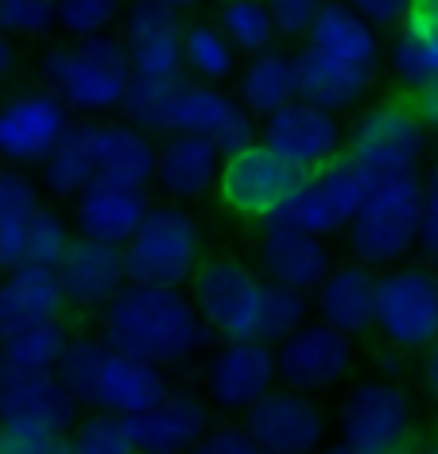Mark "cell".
<instances>
[{
    "label": "cell",
    "mask_w": 438,
    "mask_h": 454,
    "mask_svg": "<svg viewBox=\"0 0 438 454\" xmlns=\"http://www.w3.org/2000/svg\"><path fill=\"white\" fill-rule=\"evenodd\" d=\"M415 400L400 377L357 380L338 408V447L349 454H392L411 439Z\"/></svg>",
    "instance_id": "obj_7"
},
{
    "label": "cell",
    "mask_w": 438,
    "mask_h": 454,
    "mask_svg": "<svg viewBox=\"0 0 438 454\" xmlns=\"http://www.w3.org/2000/svg\"><path fill=\"white\" fill-rule=\"evenodd\" d=\"M183 67H186V74L198 82L225 86V82H233L237 70H241V51L217 27V20H194L183 32Z\"/></svg>",
    "instance_id": "obj_32"
},
{
    "label": "cell",
    "mask_w": 438,
    "mask_h": 454,
    "mask_svg": "<svg viewBox=\"0 0 438 454\" xmlns=\"http://www.w3.org/2000/svg\"><path fill=\"white\" fill-rule=\"evenodd\" d=\"M191 74H132L129 90L121 98L117 117L132 121L137 129L152 132V137H167L171 132V117H175V101H179V90Z\"/></svg>",
    "instance_id": "obj_33"
},
{
    "label": "cell",
    "mask_w": 438,
    "mask_h": 454,
    "mask_svg": "<svg viewBox=\"0 0 438 454\" xmlns=\"http://www.w3.org/2000/svg\"><path fill=\"white\" fill-rule=\"evenodd\" d=\"M82 416L74 392L55 373H16L0 369V423H24L55 435H70Z\"/></svg>",
    "instance_id": "obj_19"
},
{
    "label": "cell",
    "mask_w": 438,
    "mask_h": 454,
    "mask_svg": "<svg viewBox=\"0 0 438 454\" xmlns=\"http://www.w3.org/2000/svg\"><path fill=\"white\" fill-rule=\"evenodd\" d=\"M129 280L183 287L202 264V225L186 206H152L132 241L124 245Z\"/></svg>",
    "instance_id": "obj_8"
},
{
    "label": "cell",
    "mask_w": 438,
    "mask_h": 454,
    "mask_svg": "<svg viewBox=\"0 0 438 454\" xmlns=\"http://www.w3.org/2000/svg\"><path fill=\"white\" fill-rule=\"evenodd\" d=\"M431 179H438V152H434V160H431Z\"/></svg>",
    "instance_id": "obj_55"
},
{
    "label": "cell",
    "mask_w": 438,
    "mask_h": 454,
    "mask_svg": "<svg viewBox=\"0 0 438 454\" xmlns=\"http://www.w3.org/2000/svg\"><path fill=\"white\" fill-rule=\"evenodd\" d=\"M93 179H98V168H93L90 148L82 144V137L74 129H70L66 140L39 163V183H43V191L59 202H74Z\"/></svg>",
    "instance_id": "obj_35"
},
{
    "label": "cell",
    "mask_w": 438,
    "mask_h": 454,
    "mask_svg": "<svg viewBox=\"0 0 438 454\" xmlns=\"http://www.w3.org/2000/svg\"><path fill=\"white\" fill-rule=\"evenodd\" d=\"M338 264L326 237L318 233H302L279 222H264L256 241V268L264 280L272 284H287L299 292H310L326 280V272Z\"/></svg>",
    "instance_id": "obj_20"
},
{
    "label": "cell",
    "mask_w": 438,
    "mask_h": 454,
    "mask_svg": "<svg viewBox=\"0 0 438 454\" xmlns=\"http://www.w3.org/2000/svg\"><path fill=\"white\" fill-rule=\"evenodd\" d=\"M415 12L426 16V20H434V24H438V0H415Z\"/></svg>",
    "instance_id": "obj_53"
},
{
    "label": "cell",
    "mask_w": 438,
    "mask_h": 454,
    "mask_svg": "<svg viewBox=\"0 0 438 454\" xmlns=\"http://www.w3.org/2000/svg\"><path fill=\"white\" fill-rule=\"evenodd\" d=\"M0 369H4V365H0Z\"/></svg>",
    "instance_id": "obj_56"
},
{
    "label": "cell",
    "mask_w": 438,
    "mask_h": 454,
    "mask_svg": "<svg viewBox=\"0 0 438 454\" xmlns=\"http://www.w3.org/2000/svg\"><path fill=\"white\" fill-rule=\"evenodd\" d=\"M357 338H349L346 330H333L322 318H310L302 330L276 346L279 361V385H291L299 392H333L341 380H349L353 365H357Z\"/></svg>",
    "instance_id": "obj_13"
},
{
    "label": "cell",
    "mask_w": 438,
    "mask_h": 454,
    "mask_svg": "<svg viewBox=\"0 0 438 454\" xmlns=\"http://www.w3.org/2000/svg\"><path fill=\"white\" fill-rule=\"evenodd\" d=\"M70 241H74V222L62 218L55 206H39L24 225V261L59 268Z\"/></svg>",
    "instance_id": "obj_39"
},
{
    "label": "cell",
    "mask_w": 438,
    "mask_h": 454,
    "mask_svg": "<svg viewBox=\"0 0 438 454\" xmlns=\"http://www.w3.org/2000/svg\"><path fill=\"white\" fill-rule=\"evenodd\" d=\"M74 132L90 148L98 179L124 183V187H152L155 183V156L160 144L152 132L137 129L132 121H109V117H82L74 121Z\"/></svg>",
    "instance_id": "obj_18"
},
{
    "label": "cell",
    "mask_w": 438,
    "mask_h": 454,
    "mask_svg": "<svg viewBox=\"0 0 438 454\" xmlns=\"http://www.w3.org/2000/svg\"><path fill=\"white\" fill-rule=\"evenodd\" d=\"M260 140L276 148L302 175L318 171L322 163L346 152V129H341L338 113L310 106L302 98H291L268 117H260Z\"/></svg>",
    "instance_id": "obj_14"
},
{
    "label": "cell",
    "mask_w": 438,
    "mask_h": 454,
    "mask_svg": "<svg viewBox=\"0 0 438 454\" xmlns=\"http://www.w3.org/2000/svg\"><path fill=\"white\" fill-rule=\"evenodd\" d=\"M384 63L408 94H419L423 86L438 82V24L415 12L408 24L392 32Z\"/></svg>",
    "instance_id": "obj_30"
},
{
    "label": "cell",
    "mask_w": 438,
    "mask_h": 454,
    "mask_svg": "<svg viewBox=\"0 0 438 454\" xmlns=\"http://www.w3.org/2000/svg\"><path fill=\"white\" fill-rule=\"evenodd\" d=\"M59 377L62 385L74 392L82 411L137 416V411L160 404L171 392V377H167L163 365L113 346L106 334L70 338L66 354L59 361Z\"/></svg>",
    "instance_id": "obj_2"
},
{
    "label": "cell",
    "mask_w": 438,
    "mask_h": 454,
    "mask_svg": "<svg viewBox=\"0 0 438 454\" xmlns=\"http://www.w3.org/2000/svg\"><path fill=\"white\" fill-rule=\"evenodd\" d=\"M415 109H419V117L426 121V129L438 132V82H431V86H423L419 94H411Z\"/></svg>",
    "instance_id": "obj_51"
},
{
    "label": "cell",
    "mask_w": 438,
    "mask_h": 454,
    "mask_svg": "<svg viewBox=\"0 0 438 454\" xmlns=\"http://www.w3.org/2000/svg\"><path fill=\"white\" fill-rule=\"evenodd\" d=\"M217 27L233 39V47L241 55H260L268 47H279V27L276 16L264 0H217Z\"/></svg>",
    "instance_id": "obj_34"
},
{
    "label": "cell",
    "mask_w": 438,
    "mask_h": 454,
    "mask_svg": "<svg viewBox=\"0 0 438 454\" xmlns=\"http://www.w3.org/2000/svg\"><path fill=\"white\" fill-rule=\"evenodd\" d=\"M74 450L70 435H55L24 423H0V454H66Z\"/></svg>",
    "instance_id": "obj_44"
},
{
    "label": "cell",
    "mask_w": 438,
    "mask_h": 454,
    "mask_svg": "<svg viewBox=\"0 0 438 454\" xmlns=\"http://www.w3.org/2000/svg\"><path fill=\"white\" fill-rule=\"evenodd\" d=\"M431 137L434 132L426 129L411 98H388L372 101L353 117V125L346 129V152L377 179H395V175L423 171L431 156Z\"/></svg>",
    "instance_id": "obj_5"
},
{
    "label": "cell",
    "mask_w": 438,
    "mask_h": 454,
    "mask_svg": "<svg viewBox=\"0 0 438 454\" xmlns=\"http://www.w3.org/2000/svg\"><path fill=\"white\" fill-rule=\"evenodd\" d=\"M264 4L272 8L279 35L284 39H302L310 32V24H315L318 8L326 4V0H264Z\"/></svg>",
    "instance_id": "obj_45"
},
{
    "label": "cell",
    "mask_w": 438,
    "mask_h": 454,
    "mask_svg": "<svg viewBox=\"0 0 438 454\" xmlns=\"http://www.w3.org/2000/svg\"><path fill=\"white\" fill-rule=\"evenodd\" d=\"M415 253L426 264H438V179H426L423 187V214H419V245Z\"/></svg>",
    "instance_id": "obj_48"
},
{
    "label": "cell",
    "mask_w": 438,
    "mask_h": 454,
    "mask_svg": "<svg viewBox=\"0 0 438 454\" xmlns=\"http://www.w3.org/2000/svg\"><path fill=\"white\" fill-rule=\"evenodd\" d=\"M194 450H202V454H256L260 447H256V439L248 435L245 423H217V427L206 431Z\"/></svg>",
    "instance_id": "obj_47"
},
{
    "label": "cell",
    "mask_w": 438,
    "mask_h": 454,
    "mask_svg": "<svg viewBox=\"0 0 438 454\" xmlns=\"http://www.w3.org/2000/svg\"><path fill=\"white\" fill-rule=\"evenodd\" d=\"M59 280L66 287L70 307L82 311H101L113 295L129 284V264H124V245L98 241V237L74 233L66 256L59 261Z\"/></svg>",
    "instance_id": "obj_22"
},
{
    "label": "cell",
    "mask_w": 438,
    "mask_h": 454,
    "mask_svg": "<svg viewBox=\"0 0 438 454\" xmlns=\"http://www.w3.org/2000/svg\"><path fill=\"white\" fill-rule=\"evenodd\" d=\"M163 4H175V8H183V12H186V8H194V4H202V0H163Z\"/></svg>",
    "instance_id": "obj_54"
},
{
    "label": "cell",
    "mask_w": 438,
    "mask_h": 454,
    "mask_svg": "<svg viewBox=\"0 0 438 454\" xmlns=\"http://www.w3.org/2000/svg\"><path fill=\"white\" fill-rule=\"evenodd\" d=\"M268 222L291 225V230H302V233H318V237L341 233L338 210L326 202V194H322V187L315 183V175H302L295 187L284 194V202L276 206Z\"/></svg>",
    "instance_id": "obj_37"
},
{
    "label": "cell",
    "mask_w": 438,
    "mask_h": 454,
    "mask_svg": "<svg viewBox=\"0 0 438 454\" xmlns=\"http://www.w3.org/2000/svg\"><path fill=\"white\" fill-rule=\"evenodd\" d=\"M349 8L369 20L372 27H380L384 35H392L395 27H403L415 16V0H346Z\"/></svg>",
    "instance_id": "obj_46"
},
{
    "label": "cell",
    "mask_w": 438,
    "mask_h": 454,
    "mask_svg": "<svg viewBox=\"0 0 438 454\" xmlns=\"http://www.w3.org/2000/svg\"><path fill=\"white\" fill-rule=\"evenodd\" d=\"M268 280L256 264L237 256H210L198 264L191 280V299L210 326L214 342L225 338H260V307H264Z\"/></svg>",
    "instance_id": "obj_9"
},
{
    "label": "cell",
    "mask_w": 438,
    "mask_h": 454,
    "mask_svg": "<svg viewBox=\"0 0 438 454\" xmlns=\"http://www.w3.org/2000/svg\"><path fill=\"white\" fill-rule=\"evenodd\" d=\"M0 27L16 39H43L59 27V0H0Z\"/></svg>",
    "instance_id": "obj_43"
},
{
    "label": "cell",
    "mask_w": 438,
    "mask_h": 454,
    "mask_svg": "<svg viewBox=\"0 0 438 454\" xmlns=\"http://www.w3.org/2000/svg\"><path fill=\"white\" fill-rule=\"evenodd\" d=\"M302 179L299 168L268 148L264 140L248 144V148L233 152L222 160V175H217V194L229 214L245 222H268L272 210L284 202V194Z\"/></svg>",
    "instance_id": "obj_12"
},
{
    "label": "cell",
    "mask_w": 438,
    "mask_h": 454,
    "mask_svg": "<svg viewBox=\"0 0 438 454\" xmlns=\"http://www.w3.org/2000/svg\"><path fill=\"white\" fill-rule=\"evenodd\" d=\"M152 206L155 202H152L148 187H124V183L93 179L90 187L70 202V222H74V233H82V237L129 245L132 233L148 218Z\"/></svg>",
    "instance_id": "obj_23"
},
{
    "label": "cell",
    "mask_w": 438,
    "mask_h": 454,
    "mask_svg": "<svg viewBox=\"0 0 438 454\" xmlns=\"http://www.w3.org/2000/svg\"><path fill=\"white\" fill-rule=\"evenodd\" d=\"M279 385L276 346L264 338H225L206 349L202 361V392L210 408L225 416H245L264 392Z\"/></svg>",
    "instance_id": "obj_10"
},
{
    "label": "cell",
    "mask_w": 438,
    "mask_h": 454,
    "mask_svg": "<svg viewBox=\"0 0 438 454\" xmlns=\"http://www.w3.org/2000/svg\"><path fill=\"white\" fill-rule=\"evenodd\" d=\"M16 264H24V225L0 222V276L12 272Z\"/></svg>",
    "instance_id": "obj_49"
},
{
    "label": "cell",
    "mask_w": 438,
    "mask_h": 454,
    "mask_svg": "<svg viewBox=\"0 0 438 454\" xmlns=\"http://www.w3.org/2000/svg\"><path fill=\"white\" fill-rule=\"evenodd\" d=\"M74 129V109L51 86L20 90L0 101V163L39 168Z\"/></svg>",
    "instance_id": "obj_11"
},
{
    "label": "cell",
    "mask_w": 438,
    "mask_h": 454,
    "mask_svg": "<svg viewBox=\"0 0 438 454\" xmlns=\"http://www.w3.org/2000/svg\"><path fill=\"white\" fill-rule=\"evenodd\" d=\"M372 334L395 354H419L438 338V272L426 261L377 272Z\"/></svg>",
    "instance_id": "obj_6"
},
{
    "label": "cell",
    "mask_w": 438,
    "mask_h": 454,
    "mask_svg": "<svg viewBox=\"0 0 438 454\" xmlns=\"http://www.w3.org/2000/svg\"><path fill=\"white\" fill-rule=\"evenodd\" d=\"M31 168L0 163V222L27 225L31 214L43 206V183L31 179Z\"/></svg>",
    "instance_id": "obj_42"
},
{
    "label": "cell",
    "mask_w": 438,
    "mask_h": 454,
    "mask_svg": "<svg viewBox=\"0 0 438 454\" xmlns=\"http://www.w3.org/2000/svg\"><path fill=\"white\" fill-rule=\"evenodd\" d=\"M70 307L66 287L59 280V268L47 264H16L12 272L0 276V338L20 326L62 318Z\"/></svg>",
    "instance_id": "obj_27"
},
{
    "label": "cell",
    "mask_w": 438,
    "mask_h": 454,
    "mask_svg": "<svg viewBox=\"0 0 438 454\" xmlns=\"http://www.w3.org/2000/svg\"><path fill=\"white\" fill-rule=\"evenodd\" d=\"M129 0H59V32L66 39H90L117 32Z\"/></svg>",
    "instance_id": "obj_40"
},
{
    "label": "cell",
    "mask_w": 438,
    "mask_h": 454,
    "mask_svg": "<svg viewBox=\"0 0 438 454\" xmlns=\"http://www.w3.org/2000/svg\"><path fill=\"white\" fill-rule=\"evenodd\" d=\"M222 160L225 156L214 140L194 132H167L160 137V156H155V187L175 202H198L217 191Z\"/></svg>",
    "instance_id": "obj_24"
},
{
    "label": "cell",
    "mask_w": 438,
    "mask_h": 454,
    "mask_svg": "<svg viewBox=\"0 0 438 454\" xmlns=\"http://www.w3.org/2000/svg\"><path fill=\"white\" fill-rule=\"evenodd\" d=\"M302 43H310L322 55L341 59V63L369 67V70H377L384 63V51H388L380 27H372L346 0H326L318 8L315 24H310V32L302 35Z\"/></svg>",
    "instance_id": "obj_28"
},
{
    "label": "cell",
    "mask_w": 438,
    "mask_h": 454,
    "mask_svg": "<svg viewBox=\"0 0 438 454\" xmlns=\"http://www.w3.org/2000/svg\"><path fill=\"white\" fill-rule=\"evenodd\" d=\"M66 346H70V330L62 318L31 323L0 338V365L16 369V373H55Z\"/></svg>",
    "instance_id": "obj_31"
},
{
    "label": "cell",
    "mask_w": 438,
    "mask_h": 454,
    "mask_svg": "<svg viewBox=\"0 0 438 454\" xmlns=\"http://www.w3.org/2000/svg\"><path fill=\"white\" fill-rule=\"evenodd\" d=\"M101 334L163 369L186 365L214 342L210 326L202 323L194 299L183 295V287L140 280H129L101 307Z\"/></svg>",
    "instance_id": "obj_1"
},
{
    "label": "cell",
    "mask_w": 438,
    "mask_h": 454,
    "mask_svg": "<svg viewBox=\"0 0 438 454\" xmlns=\"http://www.w3.org/2000/svg\"><path fill=\"white\" fill-rule=\"evenodd\" d=\"M124 423H129V439L140 454H171L198 447L206 431L214 427L210 400L183 388H171L160 404L144 408L137 416H124Z\"/></svg>",
    "instance_id": "obj_21"
},
{
    "label": "cell",
    "mask_w": 438,
    "mask_h": 454,
    "mask_svg": "<svg viewBox=\"0 0 438 454\" xmlns=\"http://www.w3.org/2000/svg\"><path fill=\"white\" fill-rule=\"evenodd\" d=\"M291 55H295V98L310 101V106H322L330 113H349L361 109V101L372 94L377 70L341 63V59L322 55L310 43H302Z\"/></svg>",
    "instance_id": "obj_25"
},
{
    "label": "cell",
    "mask_w": 438,
    "mask_h": 454,
    "mask_svg": "<svg viewBox=\"0 0 438 454\" xmlns=\"http://www.w3.org/2000/svg\"><path fill=\"white\" fill-rule=\"evenodd\" d=\"M39 78L74 109V117H109L132 82V59L121 32L51 43L39 55Z\"/></svg>",
    "instance_id": "obj_3"
},
{
    "label": "cell",
    "mask_w": 438,
    "mask_h": 454,
    "mask_svg": "<svg viewBox=\"0 0 438 454\" xmlns=\"http://www.w3.org/2000/svg\"><path fill=\"white\" fill-rule=\"evenodd\" d=\"M171 132L206 137L217 144L222 156H233V152H241L260 140V117L237 94H229L225 86L186 78L179 90V101H175Z\"/></svg>",
    "instance_id": "obj_15"
},
{
    "label": "cell",
    "mask_w": 438,
    "mask_h": 454,
    "mask_svg": "<svg viewBox=\"0 0 438 454\" xmlns=\"http://www.w3.org/2000/svg\"><path fill=\"white\" fill-rule=\"evenodd\" d=\"M20 39L16 35H8L4 27H0V82H8L20 70Z\"/></svg>",
    "instance_id": "obj_52"
},
{
    "label": "cell",
    "mask_w": 438,
    "mask_h": 454,
    "mask_svg": "<svg viewBox=\"0 0 438 454\" xmlns=\"http://www.w3.org/2000/svg\"><path fill=\"white\" fill-rule=\"evenodd\" d=\"M419 385L438 404V338L426 349H419Z\"/></svg>",
    "instance_id": "obj_50"
},
{
    "label": "cell",
    "mask_w": 438,
    "mask_h": 454,
    "mask_svg": "<svg viewBox=\"0 0 438 454\" xmlns=\"http://www.w3.org/2000/svg\"><path fill=\"white\" fill-rule=\"evenodd\" d=\"M372 303H377V268L361 261H338L326 280L315 287V318L349 338L372 334Z\"/></svg>",
    "instance_id": "obj_26"
},
{
    "label": "cell",
    "mask_w": 438,
    "mask_h": 454,
    "mask_svg": "<svg viewBox=\"0 0 438 454\" xmlns=\"http://www.w3.org/2000/svg\"><path fill=\"white\" fill-rule=\"evenodd\" d=\"M233 94L256 117H268L272 109L295 98V55L279 47H268L260 55H245V63L233 78Z\"/></svg>",
    "instance_id": "obj_29"
},
{
    "label": "cell",
    "mask_w": 438,
    "mask_h": 454,
    "mask_svg": "<svg viewBox=\"0 0 438 454\" xmlns=\"http://www.w3.org/2000/svg\"><path fill=\"white\" fill-rule=\"evenodd\" d=\"M70 442H74L78 454H132L129 439V423L117 411H86L78 416L74 431H70Z\"/></svg>",
    "instance_id": "obj_41"
},
{
    "label": "cell",
    "mask_w": 438,
    "mask_h": 454,
    "mask_svg": "<svg viewBox=\"0 0 438 454\" xmlns=\"http://www.w3.org/2000/svg\"><path fill=\"white\" fill-rule=\"evenodd\" d=\"M423 187L419 175H395L377 179L361 210L346 222V249L353 261L369 268L403 264L419 245V214H423Z\"/></svg>",
    "instance_id": "obj_4"
},
{
    "label": "cell",
    "mask_w": 438,
    "mask_h": 454,
    "mask_svg": "<svg viewBox=\"0 0 438 454\" xmlns=\"http://www.w3.org/2000/svg\"><path fill=\"white\" fill-rule=\"evenodd\" d=\"M121 39L129 43L132 74H186L183 67V32L186 12L163 0H129L117 24Z\"/></svg>",
    "instance_id": "obj_17"
},
{
    "label": "cell",
    "mask_w": 438,
    "mask_h": 454,
    "mask_svg": "<svg viewBox=\"0 0 438 454\" xmlns=\"http://www.w3.org/2000/svg\"><path fill=\"white\" fill-rule=\"evenodd\" d=\"M241 419L264 454L315 450L326 442V431H330L326 411L318 408V400L291 385H276L272 392H264Z\"/></svg>",
    "instance_id": "obj_16"
},
{
    "label": "cell",
    "mask_w": 438,
    "mask_h": 454,
    "mask_svg": "<svg viewBox=\"0 0 438 454\" xmlns=\"http://www.w3.org/2000/svg\"><path fill=\"white\" fill-rule=\"evenodd\" d=\"M310 318H315V295L268 280L264 307H260V338H264V342L279 346L284 338H291L295 330L307 326Z\"/></svg>",
    "instance_id": "obj_38"
},
{
    "label": "cell",
    "mask_w": 438,
    "mask_h": 454,
    "mask_svg": "<svg viewBox=\"0 0 438 454\" xmlns=\"http://www.w3.org/2000/svg\"><path fill=\"white\" fill-rule=\"evenodd\" d=\"M310 175H315V183L322 187V194H326V202L338 210L341 230H346V222L361 210V202L369 199V191L377 187V175L364 168L361 160H353L349 152L333 156L330 163H322V168L310 171Z\"/></svg>",
    "instance_id": "obj_36"
}]
</instances>
